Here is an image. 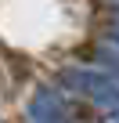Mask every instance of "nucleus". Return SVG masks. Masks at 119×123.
Wrapping results in <instances>:
<instances>
[{"label": "nucleus", "mask_w": 119, "mask_h": 123, "mask_svg": "<svg viewBox=\"0 0 119 123\" xmlns=\"http://www.w3.org/2000/svg\"><path fill=\"white\" fill-rule=\"evenodd\" d=\"M112 40H115V43H119V7H115V11H112Z\"/></svg>", "instance_id": "2"}, {"label": "nucleus", "mask_w": 119, "mask_h": 123, "mask_svg": "<svg viewBox=\"0 0 119 123\" xmlns=\"http://www.w3.org/2000/svg\"><path fill=\"white\" fill-rule=\"evenodd\" d=\"M65 87H72L76 94H83L87 101L101 105V109H119V83L105 73H94V69H65L62 76Z\"/></svg>", "instance_id": "1"}]
</instances>
